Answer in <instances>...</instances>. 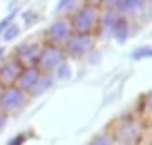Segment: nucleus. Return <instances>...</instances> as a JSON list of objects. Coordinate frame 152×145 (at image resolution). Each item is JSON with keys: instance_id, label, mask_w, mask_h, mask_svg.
I'll return each mask as SVG.
<instances>
[{"instance_id": "f3484780", "label": "nucleus", "mask_w": 152, "mask_h": 145, "mask_svg": "<svg viewBox=\"0 0 152 145\" xmlns=\"http://www.w3.org/2000/svg\"><path fill=\"white\" fill-rule=\"evenodd\" d=\"M23 141H25V135H17V137H13L7 145H23Z\"/></svg>"}, {"instance_id": "7ed1b4c3", "label": "nucleus", "mask_w": 152, "mask_h": 145, "mask_svg": "<svg viewBox=\"0 0 152 145\" xmlns=\"http://www.w3.org/2000/svg\"><path fill=\"white\" fill-rule=\"evenodd\" d=\"M73 21H75V23H73L75 29L81 31V33H86V31L92 29V25H94V21H96V11H94L92 6H83V9L75 15Z\"/></svg>"}, {"instance_id": "6e6552de", "label": "nucleus", "mask_w": 152, "mask_h": 145, "mask_svg": "<svg viewBox=\"0 0 152 145\" xmlns=\"http://www.w3.org/2000/svg\"><path fill=\"white\" fill-rule=\"evenodd\" d=\"M17 54H19V62H21V60H25V62H34L36 56H38V50H36V46L25 44V46H21V48L17 50Z\"/></svg>"}, {"instance_id": "39448f33", "label": "nucleus", "mask_w": 152, "mask_h": 145, "mask_svg": "<svg viewBox=\"0 0 152 145\" xmlns=\"http://www.w3.org/2000/svg\"><path fill=\"white\" fill-rule=\"evenodd\" d=\"M69 33H71V25L67 21H54L48 29V35L54 40V42H67L69 40Z\"/></svg>"}, {"instance_id": "412c9836", "label": "nucleus", "mask_w": 152, "mask_h": 145, "mask_svg": "<svg viewBox=\"0 0 152 145\" xmlns=\"http://www.w3.org/2000/svg\"><path fill=\"white\" fill-rule=\"evenodd\" d=\"M4 124H7V118H4V116H0V131L4 128Z\"/></svg>"}, {"instance_id": "f257e3e1", "label": "nucleus", "mask_w": 152, "mask_h": 145, "mask_svg": "<svg viewBox=\"0 0 152 145\" xmlns=\"http://www.w3.org/2000/svg\"><path fill=\"white\" fill-rule=\"evenodd\" d=\"M23 102H25V93L21 89H17V87H9L2 95H0V108L7 110V112L19 108Z\"/></svg>"}, {"instance_id": "1a4fd4ad", "label": "nucleus", "mask_w": 152, "mask_h": 145, "mask_svg": "<svg viewBox=\"0 0 152 145\" xmlns=\"http://www.w3.org/2000/svg\"><path fill=\"white\" fill-rule=\"evenodd\" d=\"M115 38H117V42L119 44H123L125 40H127V23H125V19H117V23H115Z\"/></svg>"}, {"instance_id": "0eeeda50", "label": "nucleus", "mask_w": 152, "mask_h": 145, "mask_svg": "<svg viewBox=\"0 0 152 145\" xmlns=\"http://www.w3.org/2000/svg\"><path fill=\"white\" fill-rule=\"evenodd\" d=\"M19 75H21V62L19 60H11V62H7L2 69H0V79L7 81V83L19 79Z\"/></svg>"}, {"instance_id": "dca6fc26", "label": "nucleus", "mask_w": 152, "mask_h": 145, "mask_svg": "<svg viewBox=\"0 0 152 145\" xmlns=\"http://www.w3.org/2000/svg\"><path fill=\"white\" fill-rule=\"evenodd\" d=\"M117 19H119V17H117L115 13H108V15H106V19H104V23H106V27H115V23H117Z\"/></svg>"}, {"instance_id": "f03ea898", "label": "nucleus", "mask_w": 152, "mask_h": 145, "mask_svg": "<svg viewBox=\"0 0 152 145\" xmlns=\"http://www.w3.org/2000/svg\"><path fill=\"white\" fill-rule=\"evenodd\" d=\"M90 48H92V38L86 33H79V35L67 40V50L71 56H83L86 52H90Z\"/></svg>"}, {"instance_id": "9d476101", "label": "nucleus", "mask_w": 152, "mask_h": 145, "mask_svg": "<svg viewBox=\"0 0 152 145\" xmlns=\"http://www.w3.org/2000/svg\"><path fill=\"white\" fill-rule=\"evenodd\" d=\"M142 2H144V0H123V2L119 4V11H121V13L140 11V9H142Z\"/></svg>"}, {"instance_id": "6ab92c4d", "label": "nucleus", "mask_w": 152, "mask_h": 145, "mask_svg": "<svg viewBox=\"0 0 152 145\" xmlns=\"http://www.w3.org/2000/svg\"><path fill=\"white\" fill-rule=\"evenodd\" d=\"M123 2V0H104V4L108 6V9H115V6H119Z\"/></svg>"}, {"instance_id": "20e7f679", "label": "nucleus", "mask_w": 152, "mask_h": 145, "mask_svg": "<svg viewBox=\"0 0 152 145\" xmlns=\"http://www.w3.org/2000/svg\"><path fill=\"white\" fill-rule=\"evenodd\" d=\"M61 62H63V54H61V50H56V48H46V50L40 54V66H42L44 71H54Z\"/></svg>"}, {"instance_id": "423d86ee", "label": "nucleus", "mask_w": 152, "mask_h": 145, "mask_svg": "<svg viewBox=\"0 0 152 145\" xmlns=\"http://www.w3.org/2000/svg\"><path fill=\"white\" fill-rule=\"evenodd\" d=\"M38 79H40L38 69H25V71L19 75V85H21L19 89H21V91H34Z\"/></svg>"}, {"instance_id": "f8f14e48", "label": "nucleus", "mask_w": 152, "mask_h": 145, "mask_svg": "<svg viewBox=\"0 0 152 145\" xmlns=\"http://www.w3.org/2000/svg\"><path fill=\"white\" fill-rule=\"evenodd\" d=\"M17 35H19V27L17 25H9L4 29V33H2V40H15Z\"/></svg>"}, {"instance_id": "aec40b11", "label": "nucleus", "mask_w": 152, "mask_h": 145, "mask_svg": "<svg viewBox=\"0 0 152 145\" xmlns=\"http://www.w3.org/2000/svg\"><path fill=\"white\" fill-rule=\"evenodd\" d=\"M11 21H13V17H7V19H4V21H2V23H0V31H4V29H7V27H9V25H13V23H11Z\"/></svg>"}, {"instance_id": "ddd939ff", "label": "nucleus", "mask_w": 152, "mask_h": 145, "mask_svg": "<svg viewBox=\"0 0 152 145\" xmlns=\"http://www.w3.org/2000/svg\"><path fill=\"white\" fill-rule=\"evenodd\" d=\"M148 56H152V50H150V48H140V50H135V52L131 54V58H133V60H140V58H148Z\"/></svg>"}, {"instance_id": "4468645a", "label": "nucleus", "mask_w": 152, "mask_h": 145, "mask_svg": "<svg viewBox=\"0 0 152 145\" xmlns=\"http://www.w3.org/2000/svg\"><path fill=\"white\" fill-rule=\"evenodd\" d=\"M56 69H58V73H56V77H58V79H67V77L71 75V69H69L67 64H63V62H61Z\"/></svg>"}, {"instance_id": "2eb2a0df", "label": "nucleus", "mask_w": 152, "mask_h": 145, "mask_svg": "<svg viewBox=\"0 0 152 145\" xmlns=\"http://www.w3.org/2000/svg\"><path fill=\"white\" fill-rule=\"evenodd\" d=\"M73 4H75V0H61V2H58V6H56V11H58V13H63V11L71 9Z\"/></svg>"}, {"instance_id": "4be33fe9", "label": "nucleus", "mask_w": 152, "mask_h": 145, "mask_svg": "<svg viewBox=\"0 0 152 145\" xmlns=\"http://www.w3.org/2000/svg\"><path fill=\"white\" fill-rule=\"evenodd\" d=\"M2 56H4V50H2V48H0V58H2Z\"/></svg>"}, {"instance_id": "a211bd4d", "label": "nucleus", "mask_w": 152, "mask_h": 145, "mask_svg": "<svg viewBox=\"0 0 152 145\" xmlns=\"http://www.w3.org/2000/svg\"><path fill=\"white\" fill-rule=\"evenodd\" d=\"M90 145H110V143H108V139H106V137H102V135H100V137H96Z\"/></svg>"}, {"instance_id": "9b49d317", "label": "nucleus", "mask_w": 152, "mask_h": 145, "mask_svg": "<svg viewBox=\"0 0 152 145\" xmlns=\"http://www.w3.org/2000/svg\"><path fill=\"white\" fill-rule=\"evenodd\" d=\"M50 83H52V79H50V77H44V79L40 77V79H38V83H36V87H34V91H36V93H44V91L48 89V85H50Z\"/></svg>"}]
</instances>
